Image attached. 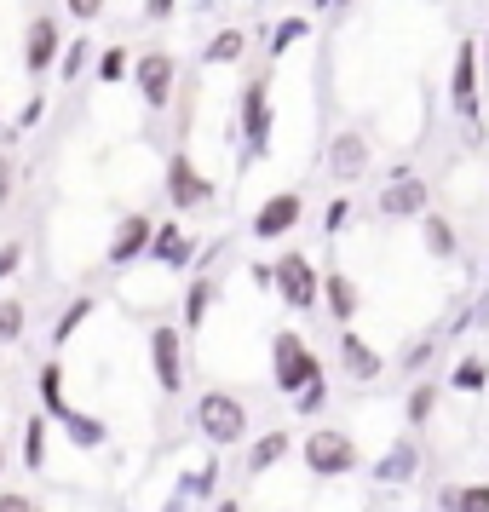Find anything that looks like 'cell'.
Wrapping results in <instances>:
<instances>
[{
    "label": "cell",
    "mask_w": 489,
    "mask_h": 512,
    "mask_svg": "<svg viewBox=\"0 0 489 512\" xmlns=\"http://www.w3.org/2000/svg\"><path fill=\"white\" fill-rule=\"evenodd\" d=\"M24 323H29L24 300L6 294V300H0V346H18V340H24Z\"/></svg>",
    "instance_id": "29"
},
{
    "label": "cell",
    "mask_w": 489,
    "mask_h": 512,
    "mask_svg": "<svg viewBox=\"0 0 489 512\" xmlns=\"http://www.w3.org/2000/svg\"><path fill=\"white\" fill-rule=\"evenodd\" d=\"M248 277H254L259 288H277V271H271V265H248Z\"/></svg>",
    "instance_id": "42"
},
{
    "label": "cell",
    "mask_w": 489,
    "mask_h": 512,
    "mask_svg": "<svg viewBox=\"0 0 489 512\" xmlns=\"http://www.w3.org/2000/svg\"><path fill=\"white\" fill-rule=\"evenodd\" d=\"M242 52H248V35L242 29H219L208 41V52H202V64H236Z\"/></svg>",
    "instance_id": "27"
},
{
    "label": "cell",
    "mask_w": 489,
    "mask_h": 512,
    "mask_svg": "<svg viewBox=\"0 0 489 512\" xmlns=\"http://www.w3.org/2000/svg\"><path fill=\"white\" fill-rule=\"evenodd\" d=\"M478 58H484V87H489V29H484V47H478Z\"/></svg>",
    "instance_id": "44"
},
{
    "label": "cell",
    "mask_w": 489,
    "mask_h": 512,
    "mask_svg": "<svg viewBox=\"0 0 489 512\" xmlns=\"http://www.w3.org/2000/svg\"><path fill=\"white\" fill-rule=\"evenodd\" d=\"M478 81H484V64H478V41L466 35L455 47V64H449V110L478 133Z\"/></svg>",
    "instance_id": "6"
},
{
    "label": "cell",
    "mask_w": 489,
    "mask_h": 512,
    "mask_svg": "<svg viewBox=\"0 0 489 512\" xmlns=\"http://www.w3.org/2000/svg\"><path fill=\"white\" fill-rule=\"evenodd\" d=\"M415 472H420V443H415V438H397L392 449L374 461L369 478H374V484H409Z\"/></svg>",
    "instance_id": "16"
},
{
    "label": "cell",
    "mask_w": 489,
    "mask_h": 512,
    "mask_svg": "<svg viewBox=\"0 0 489 512\" xmlns=\"http://www.w3.org/2000/svg\"><path fill=\"white\" fill-rule=\"evenodd\" d=\"M173 6H179V0H144V24H162V18H173Z\"/></svg>",
    "instance_id": "41"
},
{
    "label": "cell",
    "mask_w": 489,
    "mask_h": 512,
    "mask_svg": "<svg viewBox=\"0 0 489 512\" xmlns=\"http://www.w3.org/2000/svg\"><path fill=\"white\" fill-rule=\"evenodd\" d=\"M323 305H328V317H334L340 328H351L357 305H363V288H357L346 271H328V277H323Z\"/></svg>",
    "instance_id": "17"
},
{
    "label": "cell",
    "mask_w": 489,
    "mask_h": 512,
    "mask_svg": "<svg viewBox=\"0 0 489 512\" xmlns=\"http://www.w3.org/2000/svg\"><path fill=\"white\" fill-rule=\"evenodd\" d=\"M150 242H156V225H150V213H121L116 236H110V265H133L139 254H150Z\"/></svg>",
    "instance_id": "14"
},
{
    "label": "cell",
    "mask_w": 489,
    "mask_h": 512,
    "mask_svg": "<svg viewBox=\"0 0 489 512\" xmlns=\"http://www.w3.org/2000/svg\"><path fill=\"white\" fill-rule=\"evenodd\" d=\"M369 162H374V150H369V139L357 133V127H346V133H334L328 139V179L334 185H351V179H363L369 173Z\"/></svg>",
    "instance_id": "13"
},
{
    "label": "cell",
    "mask_w": 489,
    "mask_h": 512,
    "mask_svg": "<svg viewBox=\"0 0 489 512\" xmlns=\"http://www.w3.org/2000/svg\"><path fill=\"white\" fill-rule=\"evenodd\" d=\"M294 409H300V415H323V409H328V374H323V380H311V386L294 397Z\"/></svg>",
    "instance_id": "34"
},
{
    "label": "cell",
    "mask_w": 489,
    "mask_h": 512,
    "mask_svg": "<svg viewBox=\"0 0 489 512\" xmlns=\"http://www.w3.org/2000/svg\"><path fill=\"white\" fill-rule=\"evenodd\" d=\"M443 386H455V392L478 397V392H484V386H489V357H484V351H466L461 363L449 369V380H443Z\"/></svg>",
    "instance_id": "22"
},
{
    "label": "cell",
    "mask_w": 489,
    "mask_h": 512,
    "mask_svg": "<svg viewBox=\"0 0 489 512\" xmlns=\"http://www.w3.org/2000/svg\"><path fill=\"white\" fill-rule=\"evenodd\" d=\"M213 489H219V461H208V466H196V472H185L179 495H185V501H208Z\"/></svg>",
    "instance_id": "31"
},
{
    "label": "cell",
    "mask_w": 489,
    "mask_h": 512,
    "mask_svg": "<svg viewBox=\"0 0 489 512\" xmlns=\"http://www.w3.org/2000/svg\"><path fill=\"white\" fill-rule=\"evenodd\" d=\"M438 392H443V380H415V386H409V397H403V420H409L415 432L438 415Z\"/></svg>",
    "instance_id": "23"
},
{
    "label": "cell",
    "mask_w": 489,
    "mask_h": 512,
    "mask_svg": "<svg viewBox=\"0 0 489 512\" xmlns=\"http://www.w3.org/2000/svg\"><path fill=\"white\" fill-rule=\"evenodd\" d=\"M167 202H173V208H208L213 202V179L196 173V162H190L185 150L167 156Z\"/></svg>",
    "instance_id": "12"
},
{
    "label": "cell",
    "mask_w": 489,
    "mask_h": 512,
    "mask_svg": "<svg viewBox=\"0 0 489 512\" xmlns=\"http://www.w3.org/2000/svg\"><path fill=\"white\" fill-rule=\"evenodd\" d=\"M311 380H323L317 351L305 346L294 328H277V334H271V386H277L282 397H300Z\"/></svg>",
    "instance_id": "1"
},
{
    "label": "cell",
    "mask_w": 489,
    "mask_h": 512,
    "mask_svg": "<svg viewBox=\"0 0 489 512\" xmlns=\"http://www.w3.org/2000/svg\"><path fill=\"white\" fill-rule=\"evenodd\" d=\"M340 369H346V380H357V386H369V380H380V369H386V357L357 334V328H340Z\"/></svg>",
    "instance_id": "15"
},
{
    "label": "cell",
    "mask_w": 489,
    "mask_h": 512,
    "mask_svg": "<svg viewBox=\"0 0 489 512\" xmlns=\"http://www.w3.org/2000/svg\"><path fill=\"white\" fill-rule=\"evenodd\" d=\"M271 271H277V294L288 311H311V305H323V277H317V265L305 259V248H282L271 259Z\"/></svg>",
    "instance_id": "5"
},
{
    "label": "cell",
    "mask_w": 489,
    "mask_h": 512,
    "mask_svg": "<svg viewBox=\"0 0 489 512\" xmlns=\"http://www.w3.org/2000/svg\"><path fill=\"white\" fill-rule=\"evenodd\" d=\"M98 81H104V87H116V81H127V75H133V58H127V47H104L98 52Z\"/></svg>",
    "instance_id": "30"
},
{
    "label": "cell",
    "mask_w": 489,
    "mask_h": 512,
    "mask_svg": "<svg viewBox=\"0 0 489 512\" xmlns=\"http://www.w3.org/2000/svg\"><path fill=\"white\" fill-rule=\"evenodd\" d=\"M374 208H380V219H426L432 213V185L420 179L415 167H397Z\"/></svg>",
    "instance_id": "7"
},
{
    "label": "cell",
    "mask_w": 489,
    "mask_h": 512,
    "mask_svg": "<svg viewBox=\"0 0 489 512\" xmlns=\"http://www.w3.org/2000/svg\"><path fill=\"white\" fill-rule=\"evenodd\" d=\"M162 512H185V495L173 489V495H167V507H162Z\"/></svg>",
    "instance_id": "43"
},
{
    "label": "cell",
    "mask_w": 489,
    "mask_h": 512,
    "mask_svg": "<svg viewBox=\"0 0 489 512\" xmlns=\"http://www.w3.org/2000/svg\"><path fill=\"white\" fill-rule=\"evenodd\" d=\"M150 369H156L162 397L185 392V328H167V323L150 328Z\"/></svg>",
    "instance_id": "8"
},
{
    "label": "cell",
    "mask_w": 489,
    "mask_h": 512,
    "mask_svg": "<svg viewBox=\"0 0 489 512\" xmlns=\"http://www.w3.org/2000/svg\"><path fill=\"white\" fill-rule=\"evenodd\" d=\"M300 461L311 478H351L357 472V438L340 426H317V432H305Z\"/></svg>",
    "instance_id": "3"
},
{
    "label": "cell",
    "mask_w": 489,
    "mask_h": 512,
    "mask_svg": "<svg viewBox=\"0 0 489 512\" xmlns=\"http://www.w3.org/2000/svg\"><path fill=\"white\" fill-rule=\"evenodd\" d=\"M35 392H41V409H47L52 420H64L75 409L70 397H64V369L58 363H41V380H35Z\"/></svg>",
    "instance_id": "24"
},
{
    "label": "cell",
    "mask_w": 489,
    "mask_h": 512,
    "mask_svg": "<svg viewBox=\"0 0 489 512\" xmlns=\"http://www.w3.org/2000/svg\"><path fill=\"white\" fill-rule=\"evenodd\" d=\"M98 52H93V41H70V52H64V58H58V75H64V81H75V75L87 70V64H93Z\"/></svg>",
    "instance_id": "33"
},
{
    "label": "cell",
    "mask_w": 489,
    "mask_h": 512,
    "mask_svg": "<svg viewBox=\"0 0 489 512\" xmlns=\"http://www.w3.org/2000/svg\"><path fill=\"white\" fill-rule=\"evenodd\" d=\"M93 311H98V300H93V294H75V300L64 305V311H58V323H52V346H58V351L70 346L75 334H81V323H87Z\"/></svg>",
    "instance_id": "21"
},
{
    "label": "cell",
    "mask_w": 489,
    "mask_h": 512,
    "mask_svg": "<svg viewBox=\"0 0 489 512\" xmlns=\"http://www.w3.org/2000/svg\"><path fill=\"white\" fill-rule=\"evenodd\" d=\"M0 472H6V449H0Z\"/></svg>",
    "instance_id": "47"
},
{
    "label": "cell",
    "mask_w": 489,
    "mask_h": 512,
    "mask_svg": "<svg viewBox=\"0 0 489 512\" xmlns=\"http://www.w3.org/2000/svg\"><path fill=\"white\" fill-rule=\"evenodd\" d=\"M58 58H64V29H58L52 12H35V18L24 24V70L29 75H47Z\"/></svg>",
    "instance_id": "11"
},
{
    "label": "cell",
    "mask_w": 489,
    "mask_h": 512,
    "mask_svg": "<svg viewBox=\"0 0 489 512\" xmlns=\"http://www.w3.org/2000/svg\"><path fill=\"white\" fill-rule=\"evenodd\" d=\"M35 512H41V507H35Z\"/></svg>",
    "instance_id": "48"
},
{
    "label": "cell",
    "mask_w": 489,
    "mask_h": 512,
    "mask_svg": "<svg viewBox=\"0 0 489 512\" xmlns=\"http://www.w3.org/2000/svg\"><path fill=\"white\" fill-rule=\"evenodd\" d=\"M271 121H277V110H271V81L254 75V81L242 87V116H236L242 162H265V156H271Z\"/></svg>",
    "instance_id": "4"
},
{
    "label": "cell",
    "mask_w": 489,
    "mask_h": 512,
    "mask_svg": "<svg viewBox=\"0 0 489 512\" xmlns=\"http://www.w3.org/2000/svg\"><path fill=\"white\" fill-rule=\"evenodd\" d=\"M133 81H139V98L144 110H167L173 104V81H179V64H173V52H139L133 58Z\"/></svg>",
    "instance_id": "9"
},
{
    "label": "cell",
    "mask_w": 489,
    "mask_h": 512,
    "mask_svg": "<svg viewBox=\"0 0 489 512\" xmlns=\"http://www.w3.org/2000/svg\"><path fill=\"white\" fill-rule=\"evenodd\" d=\"M346 6H351V0H340V6H334V12H346Z\"/></svg>",
    "instance_id": "46"
},
{
    "label": "cell",
    "mask_w": 489,
    "mask_h": 512,
    "mask_svg": "<svg viewBox=\"0 0 489 512\" xmlns=\"http://www.w3.org/2000/svg\"><path fill=\"white\" fill-rule=\"evenodd\" d=\"M305 219V196L300 190H277L254 208V242H282L288 231H300Z\"/></svg>",
    "instance_id": "10"
},
{
    "label": "cell",
    "mask_w": 489,
    "mask_h": 512,
    "mask_svg": "<svg viewBox=\"0 0 489 512\" xmlns=\"http://www.w3.org/2000/svg\"><path fill=\"white\" fill-rule=\"evenodd\" d=\"M311 35V18H282L277 29H271V58H282V52L294 47V41H305Z\"/></svg>",
    "instance_id": "32"
},
{
    "label": "cell",
    "mask_w": 489,
    "mask_h": 512,
    "mask_svg": "<svg viewBox=\"0 0 489 512\" xmlns=\"http://www.w3.org/2000/svg\"><path fill=\"white\" fill-rule=\"evenodd\" d=\"M0 512H35V501L24 489H0Z\"/></svg>",
    "instance_id": "40"
},
{
    "label": "cell",
    "mask_w": 489,
    "mask_h": 512,
    "mask_svg": "<svg viewBox=\"0 0 489 512\" xmlns=\"http://www.w3.org/2000/svg\"><path fill=\"white\" fill-rule=\"evenodd\" d=\"M190 420H196V432H202L213 449H236V443L248 438V403L236 392H202L196 409H190Z\"/></svg>",
    "instance_id": "2"
},
{
    "label": "cell",
    "mask_w": 489,
    "mask_h": 512,
    "mask_svg": "<svg viewBox=\"0 0 489 512\" xmlns=\"http://www.w3.org/2000/svg\"><path fill=\"white\" fill-rule=\"evenodd\" d=\"M213 300H219V282H213V277H196V282L185 288V340H190V334H202Z\"/></svg>",
    "instance_id": "20"
},
{
    "label": "cell",
    "mask_w": 489,
    "mask_h": 512,
    "mask_svg": "<svg viewBox=\"0 0 489 512\" xmlns=\"http://www.w3.org/2000/svg\"><path fill=\"white\" fill-rule=\"evenodd\" d=\"M47 420L52 415H29L24 420V461H29V472L47 466Z\"/></svg>",
    "instance_id": "28"
},
{
    "label": "cell",
    "mask_w": 489,
    "mask_h": 512,
    "mask_svg": "<svg viewBox=\"0 0 489 512\" xmlns=\"http://www.w3.org/2000/svg\"><path fill=\"white\" fill-rule=\"evenodd\" d=\"M438 512H489V478H478V484H443Z\"/></svg>",
    "instance_id": "19"
},
{
    "label": "cell",
    "mask_w": 489,
    "mask_h": 512,
    "mask_svg": "<svg viewBox=\"0 0 489 512\" xmlns=\"http://www.w3.org/2000/svg\"><path fill=\"white\" fill-rule=\"evenodd\" d=\"M346 225H351V202L340 196V202H328V213H323V231H328V236H340Z\"/></svg>",
    "instance_id": "36"
},
{
    "label": "cell",
    "mask_w": 489,
    "mask_h": 512,
    "mask_svg": "<svg viewBox=\"0 0 489 512\" xmlns=\"http://www.w3.org/2000/svg\"><path fill=\"white\" fill-rule=\"evenodd\" d=\"M213 512H242V501H219V507H213Z\"/></svg>",
    "instance_id": "45"
},
{
    "label": "cell",
    "mask_w": 489,
    "mask_h": 512,
    "mask_svg": "<svg viewBox=\"0 0 489 512\" xmlns=\"http://www.w3.org/2000/svg\"><path fill=\"white\" fill-rule=\"evenodd\" d=\"M41 116H47V98H29L24 116H18V127H12V133H29V127H41Z\"/></svg>",
    "instance_id": "39"
},
{
    "label": "cell",
    "mask_w": 489,
    "mask_h": 512,
    "mask_svg": "<svg viewBox=\"0 0 489 512\" xmlns=\"http://www.w3.org/2000/svg\"><path fill=\"white\" fill-rule=\"evenodd\" d=\"M420 236H426V254L432 259H455V225L443 213H426L420 219Z\"/></svg>",
    "instance_id": "26"
},
{
    "label": "cell",
    "mask_w": 489,
    "mask_h": 512,
    "mask_svg": "<svg viewBox=\"0 0 489 512\" xmlns=\"http://www.w3.org/2000/svg\"><path fill=\"white\" fill-rule=\"evenodd\" d=\"M24 271V242H0V282Z\"/></svg>",
    "instance_id": "35"
},
{
    "label": "cell",
    "mask_w": 489,
    "mask_h": 512,
    "mask_svg": "<svg viewBox=\"0 0 489 512\" xmlns=\"http://www.w3.org/2000/svg\"><path fill=\"white\" fill-rule=\"evenodd\" d=\"M12 185H18V162L0 150V213H6V202H12Z\"/></svg>",
    "instance_id": "37"
},
{
    "label": "cell",
    "mask_w": 489,
    "mask_h": 512,
    "mask_svg": "<svg viewBox=\"0 0 489 512\" xmlns=\"http://www.w3.org/2000/svg\"><path fill=\"white\" fill-rule=\"evenodd\" d=\"M64 6H70L75 24H98V12H104V0H64Z\"/></svg>",
    "instance_id": "38"
},
{
    "label": "cell",
    "mask_w": 489,
    "mask_h": 512,
    "mask_svg": "<svg viewBox=\"0 0 489 512\" xmlns=\"http://www.w3.org/2000/svg\"><path fill=\"white\" fill-rule=\"evenodd\" d=\"M288 449H294L288 432H259V438L248 443V478H265L277 461H288Z\"/></svg>",
    "instance_id": "18"
},
{
    "label": "cell",
    "mask_w": 489,
    "mask_h": 512,
    "mask_svg": "<svg viewBox=\"0 0 489 512\" xmlns=\"http://www.w3.org/2000/svg\"><path fill=\"white\" fill-rule=\"evenodd\" d=\"M58 426L70 432V443H75V449H98V443H104V432H110V426H104L98 415H81V409H70V415L58 420Z\"/></svg>",
    "instance_id": "25"
}]
</instances>
